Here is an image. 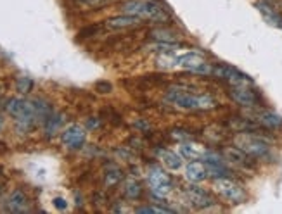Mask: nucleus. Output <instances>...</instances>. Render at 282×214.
Wrapping results in <instances>:
<instances>
[{
  "label": "nucleus",
  "mask_w": 282,
  "mask_h": 214,
  "mask_svg": "<svg viewBox=\"0 0 282 214\" xmlns=\"http://www.w3.org/2000/svg\"><path fill=\"white\" fill-rule=\"evenodd\" d=\"M164 100L172 104L173 107H179L182 111L199 112V111H213L220 106L218 100L209 94H197V92L189 90L182 85H173L168 87L164 92Z\"/></svg>",
  "instance_id": "1"
},
{
  "label": "nucleus",
  "mask_w": 282,
  "mask_h": 214,
  "mask_svg": "<svg viewBox=\"0 0 282 214\" xmlns=\"http://www.w3.org/2000/svg\"><path fill=\"white\" fill-rule=\"evenodd\" d=\"M120 11L123 14L140 18L142 21H151L158 24L172 21V16L156 0H125V2L120 4Z\"/></svg>",
  "instance_id": "2"
},
{
  "label": "nucleus",
  "mask_w": 282,
  "mask_h": 214,
  "mask_svg": "<svg viewBox=\"0 0 282 214\" xmlns=\"http://www.w3.org/2000/svg\"><path fill=\"white\" fill-rule=\"evenodd\" d=\"M234 145L243 149L255 161H267L272 157V147L263 136L253 131H239L234 135Z\"/></svg>",
  "instance_id": "3"
},
{
  "label": "nucleus",
  "mask_w": 282,
  "mask_h": 214,
  "mask_svg": "<svg viewBox=\"0 0 282 214\" xmlns=\"http://www.w3.org/2000/svg\"><path fill=\"white\" fill-rule=\"evenodd\" d=\"M213 192L229 204H243L248 199L244 187L232 180L231 176H221V178H215L213 181Z\"/></svg>",
  "instance_id": "4"
},
{
  "label": "nucleus",
  "mask_w": 282,
  "mask_h": 214,
  "mask_svg": "<svg viewBox=\"0 0 282 214\" xmlns=\"http://www.w3.org/2000/svg\"><path fill=\"white\" fill-rule=\"evenodd\" d=\"M147 183L151 187V192L154 193L156 199H166L172 193L173 181L172 176L166 171H163L159 166H152L147 171Z\"/></svg>",
  "instance_id": "5"
},
{
  "label": "nucleus",
  "mask_w": 282,
  "mask_h": 214,
  "mask_svg": "<svg viewBox=\"0 0 282 214\" xmlns=\"http://www.w3.org/2000/svg\"><path fill=\"white\" fill-rule=\"evenodd\" d=\"M179 67H184L189 73H194V75H211L213 64H209L206 57H204L203 52L199 50H189L185 54L179 55Z\"/></svg>",
  "instance_id": "6"
},
{
  "label": "nucleus",
  "mask_w": 282,
  "mask_h": 214,
  "mask_svg": "<svg viewBox=\"0 0 282 214\" xmlns=\"http://www.w3.org/2000/svg\"><path fill=\"white\" fill-rule=\"evenodd\" d=\"M227 94L241 107L256 109L261 106V97L258 95L256 90L249 88V85H231Z\"/></svg>",
  "instance_id": "7"
},
{
  "label": "nucleus",
  "mask_w": 282,
  "mask_h": 214,
  "mask_svg": "<svg viewBox=\"0 0 282 214\" xmlns=\"http://www.w3.org/2000/svg\"><path fill=\"white\" fill-rule=\"evenodd\" d=\"M211 75L229 85H253V80L248 75L229 66V64H216V66H213Z\"/></svg>",
  "instance_id": "8"
},
{
  "label": "nucleus",
  "mask_w": 282,
  "mask_h": 214,
  "mask_svg": "<svg viewBox=\"0 0 282 214\" xmlns=\"http://www.w3.org/2000/svg\"><path fill=\"white\" fill-rule=\"evenodd\" d=\"M184 195H185V199H187V202H191L196 209H208L216 204L215 197H213L206 188L199 187L197 183L187 185V187L184 188Z\"/></svg>",
  "instance_id": "9"
},
{
  "label": "nucleus",
  "mask_w": 282,
  "mask_h": 214,
  "mask_svg": "<svg viewBox=\"0 0 282 214\" xmlns=\"http://www.w3.org/2000/svg\"><path fill=\"white\" fill-rule=\"evenodd\" d=\"M220 154L229 166H236V168H241V169H253L255 168V159H253L251 156L246 154L243 149H239L237 145H232V147H221Z\"/></svg>",
  "instance_id": "10"
},
{
  "label": "nucleus",
  "mask_w": 282,
  "mask_h": 214,
  "mask_svg": "<svg viewBox=\"0 0 282 214\" xmlns=\"http://www.w3.org/2000/svg\"><path fill=\"white\" fill-rule=\"evenodd\" d=\"M85 140L87 131L80 124H70V126L61 131V144L68 151H80L85 145Z\"/></svg>",
  "instance_id": "11"
},
{
  "label": "nucleus",
  "mask_w": 282,
  "mask_h": 214,
  "mask_svg": "<svg viewBox=\"0 0 282 214\" xmlns=\"http://www.w3.org/2000/svg\"><path fill=\"white\" fill-rule=\"evenodd\" d=\"M4 211L26 212L28 211V197H26L25 190H21V188H14V190L7 195L6 204H4Z\"/></svg>",
  "instance_id": "12"
},
{
  "label": "nucleus",
  "mask_w": 282,
  "mask_h": 214,
  "mask_svg": "<svg viewBox=\"0 0 282 214\" xmlns=\"http://www.w3.org/2000/svg\"><path fill=\"white\" fill-rule=\"evenodd\" d=\"M104 26L109 28V30H130V28H139L142 26V19L135 18V16L130 14H120V16H112V18L106 19L104 21Z\"/></svg>",
  "instance_id": "13"
},
{
  "label": "nucleus",
  "mask_w": 282,
  "mask_h": 214,
  "mask_svg": "<svg viewBox=\"0 0 282 214\" xmlns=\"http://www.w3.org/2000/svg\"><path fill=\"white\" fill-rule=\"evenodd\" d=\"M208 169L206 164L203 161H191V163L185 166V180L189 183H201L208 178Z\"/></svg>",
  "instance_id": "14"
},
{
  "label": "nucleus",
  "mask_w": 282,
  "mask_h": 214,
  "mask_svg": "<svg viewBox=\"0 0 282 214\" xmlns=\"http://www.w3.org/2000/svg\"><path fill=\"white\" fill-rule=\"evenodd\" d=\"M206 152H208V147H204V145H201L197 142H191V140H189V142L185 140V142H182V145H180V154L189 161H201L206 156Z\"/></svg>",
  "instance_id": "15"
},
{
  "label": "nucleus",
  "mask_w": 282,
  "mask_h": 214,
  "mask_svg": "<svg viewBox=\"0 0 282 214\" xmlns=\"http://www.w3.org/2000/svg\"><path fill=\"white\" fill-rule=\"evenodd\" d=\"M256 7H258V11L261 12V16H263L265 21H267L268 24L282 28V14L272 6V4L267 2V0H260V2L256 4Z\"/></svg>",
  "instance_id": "16"
},
{
  "label": "nucleus",
  "mask_w": 282,
  "mask_h": 214,
  "mask_svg": "<svg viewBox=\"0 0 282 214\" xmlns=\"http://www.w3.org/2000/svg\"><path fill=\"white\" fill-rule=\"evenodd\" d=\"M255 119L267 130H280L282 128V116L273 111H260L255 116Z\"/></svg>",
  "instance_id": "17"
},
{
  "label": "nucleus",
  "mask_w": 282,
  "mask_h": 214,
  "mask_svg": "<svg viewBox=\"0 0 282 214\" xmlns=\"http://www.w3.org/2000/svg\"><path fill=\"white\" fill-rule=\"evenodd\" d=\"M63 124H64V114H61V112H52L49 118L45 119V123H43V135L47 138H52V136L61 131Z\"/></svg>",
  "instance_id": "18"
},
{
  "label": "nucleus",
  "mask_w": 282,
  "mask_h": 214,
  "mask_svg": "<svg viewBox=\"0 0 282 214\" xmlns=\"http://www.w3.org/2000/svg\"><path fill=\"white\" fill-rule=\"evenodd\" d=\"M156 66L163 71L175 69V67H179V55L175 54V50L158 52V55H156Z\"/></svg>",
  "instance_id": "19"
},
{
  "label": "nucleus",
  "mask_w": 282,
  "mask_h": 214,
  "mask_svg": "<svg viewBox=\"0 0 282 214\" xmlns=\"http://www.w3.org/2000/svg\"><path fill=\"white\" fill-rule=\"evenodd\" d=\"M159 159H161V164L170 169V171H177V169L182 168V156L175 154L173 151H161Z\"/></svg>",
  "instance_id": "20"
},
{
  "label": "nucleus",
  "mask_w": 282,
  "mask_h": 214,
  "mask_svg": "<svg viewBox=\"0 0 282 214\" xmlns=\"http://www.w3.org/2000/svg\"><path fill=\"white\" fill-rule=\"evenodd\" d=\"M123 181V171L116 164H107L106 171H104V183L106 187H116Z\"/></svg>",
  "instance_id": "21"
},
{
  "label": "nucleus",
  "mask_w": 282,
  "mask_h": 214,
  "mask_svg": "<svg viewBox=\"0 0 282 214\" xmlns=\"http://www.w3.org/2000/svg\"><path fill=\"white\" fill-rule=\"evenodd\" d=\"M142 193H144V188H142V185H140L137 180L130 178V180L125 181V185H123V195L127 197V199L139 200L140 197H142Z\"/></svg>",
  "instance_id": "22"
},
{
  "label": "nucleus",
  "mask_w": 282,
  "mask_h": 214,
  "mask_svg": "<svg viewBox=\"0 0 282 214\" xmlns=\"http://www.w3.org/2000/svg\"><path fill=\"white\" fill-rule=\"evenodd\" d=\"M151 38L156 40V42L173 43V45H179V43H177V35L173 33V31L166 30V28H158V30L151 31Z\"/></svg>",
  "instance_id": "23"
},
{
  "label": "nucleus",
  "mask_w": 282,
  "mask_h": 214,
  "mask_svg": "<svg viewBox=\"0 0 282 214\" xmlns=\"http://www.w3.org/2000/svg\"><path fill=\"white\" fill-rule=\"evenodd\" d=\"M33 88H35V82L31 78H28V76H19L16 80V92H19V94L28 95L30 92H33Z\"/></svg>",
  "instance_id": "24"
},
{
  "label": "nucleus",
  "mask_w": 282,
  "mask_h": 214,
  "mask_svg": "<svg viewBox=\"0 0 282 214\" xmlns=\"http://www.w3.org/2000/svg\"><path fill=\"white\" fill-rule=\"evenodd\" d=\"M82 6L88 7V9H99V7L102 6H107V4L111 2V0H78Z\"/></svg>",
  "instance_id": "25"
},
{
  "label": "nucleus",
  "mask_w": 282,
  "mask_h": 214,
  "mask_svg": "<svg viewBox=\"0 0 282 214\" xmlns=\"http://www.w3.org/2000/svg\"><path fill=\"white\" fill-rule=\"evenodd\" d=\"M137 212H173L170 207H163V205H146V207H139Z\"/></svg>",
  "instance_id": "26"
},
{
  "label": "nucleus",
  "mask_w": 282,
  "mask_h": 214,
  "mask_svg": "<svg viewBox=\"0 0 282 214\" xmlns=\"http://www.w3.org/2000/svg\"><path fill=\"white\" fill-rule=\"evenodd\" d=\"M95 92H99V94H111V92H112V85L109 82H106V80H102V82H97V83H95Z\"/></svg>",
  "instance_id": "27"
},
{
  "label": "nucleus",
  "mask_w": 282,
  "mask_h": 214,
  "mask_svg": "<svg viewBox=\"0 0 282 214\" xmlns=\"http://www.w3.org/2000/svg\"><path fill=\"white\" fill-rule=\"evenodd\" d=\"M97 31H99V26H97V24H94V26L83 28V30L78 33V36H80V38H88V36H94Z\"/></svg>",
  "instance_id": "28"
},
{
  "label": "nucleus",
  "mask_w": 282,
  "mask_h": 214,
  "mask_svg": "<svg viewBox=\"0 0 282 214\" xmlns=\"http://www.w3.org/2000/svg\"><path fill=\"white\" fill-rule=\"evenodd\" d=\"M107 114H109V121L115 124H122V116L118 114V112H115L111 107H107Z\"/></svg>",
  "instance_id": "29"
},
{
  "label": "nucleus",
  "mask_w": 282,
  "mask_h": 214,
  "mask_svg": "<svg viewBox=\"0 0 282 214\" xmlns=\"http://www.w3.org/2000/svg\"><path fill=\"white\" fill-rule=\"evenodd\" d=\"M52 204H54V207H55V209H59V211H64V209L68 207L66 200H64L63 197H55V199L52 200Z\"/></svg>",
  "instance_id": "30"
},
{
  "label": "nucleus",
  "mask_w": 282,
  "mask_h": 214,
  "mask_svg": "<svg viewBox=\"0 0 282 214\" xmlns=\"http://www.w3.org/2000/svg\"><path fill=\"white\" fill-rule=\"evenodd\" d=\"M100 123H102V121H100L99 118H88L87 128H88V130H97V128L100 126Z\"/></svg>",
  "instance_id": "31"
},
{
  "label": "nucleus",
  "mask_w": 282,
  "mask_h": 214,
  "mask_svg": "<svg viewBox=\"0 0 282 214\" xmlns=\"http://www.w3.org/2000/svg\"><path fill=\"white\" fill-rule=\"evenodd\" d=\"M2 128H4V119L0 118V131H2Z\"/></svg>",
  "instance_id": "32"
}]
</instances>
